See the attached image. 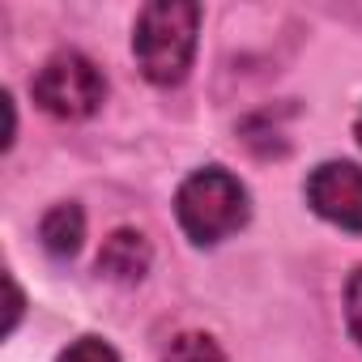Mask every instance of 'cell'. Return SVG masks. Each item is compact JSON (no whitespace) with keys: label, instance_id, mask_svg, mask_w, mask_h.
<instances>
[{"label":"cell","instance_id":"8","mask_svg":"<svg viewBox=\"0 0 362 362\" xmlns=\"http://www.w3.org/2000/svg\"><path fill=\"white\" fill-rule=\"evenodd\" d=\"M56 362H124V358H119V349H115L107 337H94V332H86V337L69 341V345L56 354Z\"/></svg>","mask_w":362,"mask_h":362},{"label":"cell","instance_id":"6","mask_svg":"<svg viewBox=\"0 0 362 362\" xmlns=\"http://www.w3.org/2000/svg\"><path fill=\"white\" fill-rule=\"evenodd\" d=\"M39 243L52 260H73L86 243V209L77 201H56L39 218Z\"/></svg>","mask_w":362,"mask_h":362},{"label":"cell","instance_id":"3","mask_svg":"<svg viewBox=\"0 0 362 362\" xmlns=\"http://www.w3.org/2000/svg\"><path fill=\"white\" fill-rule=\"evenodd\" d=\"M107 73L77 47L52 52L35 77H30V98L43 115L52 119H90L107 103Z\"/></svg>","mask_w":362,"mask_h":362},{"label":"cell","instance_id":"1","mask_svg":"<svg viewBox=\"0 0 362 362\" xmlns=\"http://www.w3.org/2000/svg\"><path fill=\"white\" fill-rule=\"evenodd\" d=\"M201 18L205 9L192 0H153L132 22V56L149 86L170 90L184 86L197 64L201 43Z\"/></svg>","mask_w":362,"mask_h":362},{"label":"cell","instance_id":"11","mask_svg":"<svg viewBox=\"0 0 362 362\" xmlns=\"http://www.w3.org/2000/svg\"><path fill=\"white\" fill-rule=\"evenodd\" d=\"M354 141H358V149H362V111L354 115Z\"/></svg>","mask_w":362,"mask_h":362},{"label":"cell","instance_id":"2","mask_svg":"<svg viewBox=\"0 0 362 362\" xmlns=\"http://www.w3.org/2000/svg\"><path fill=\"white\" fill-rule=\"evenodd\" d=\"M175 222L192 247H218L252 222V192L235 170L201 166L175 192Z\"/></svg>","mask_w":362,"mask_h":362},{"label":"cell","instance_id":"5","mask_svg":"<svg viewBox=\"0 0 362 362\" xmlns=\"http://www.w3.org/2000/svg\"><path fill=\"white\" fill-rule=\"evenodd\" d=\"M94 269H98V277H107V281H115V286H136V281H145L149 269H153V243H149V235L136 230V226H115V230L103 239Z\"/></svg>","mask_w":362,"mask_h":362},{"label":"cell","instance_id":"7","mask_svg":"<svg viewBox=\"0 0 362 362\" xmlns=\"http://www.w3.org/2000/svg\"><path fill=\"white\" fill-rule=\"evenodd\" d=\"M162 362H230V358L218 345V337L188 328V332H175L170 337V345L162 349Z\"/></svg>","mask_w":362,"mask_h":362},{"label":"cell","instance_id":"9","mask_svg":"<svg viewBox=\"0 0 362 362\" xmlns=\"http://www.w3.org/2000/svg\"><path fill=\"white\" fill-rule=\"evenodd\" d=\"M341 311H345V332L349 341L362 349V264L345 277V294H341Z\"/></svg>","mask_w":362,"mask_h":362},{"label":"cell","instance_id":"10","mask_svg":"<svg viewBox=\"0 0 362 362\" xmlns=\"http://www.w3.org/2000/svg\"><path fill=\"white\" fill-rule=\"evenodd\" d=\"M5 286H9V320H5V332H18L22 311H26V294H22V286H18V277H13V273L5 277Z\"/></svg>","mask_w":362,"mask_h":362},{"label":"cell","instance_id":"4","mask_svg":"<svg viewBox=\"0 0 362 362\" xmlns=\"http://www.w3.org/2000/svg\"><path fill=\"white\" fill-rule=\"evenodd\" d=\"M303 197L315 218L345 235H362V166L349 158H328L307 170Z\"/></svg>","mask_w":362,"mask_h":362}]
</instances>
